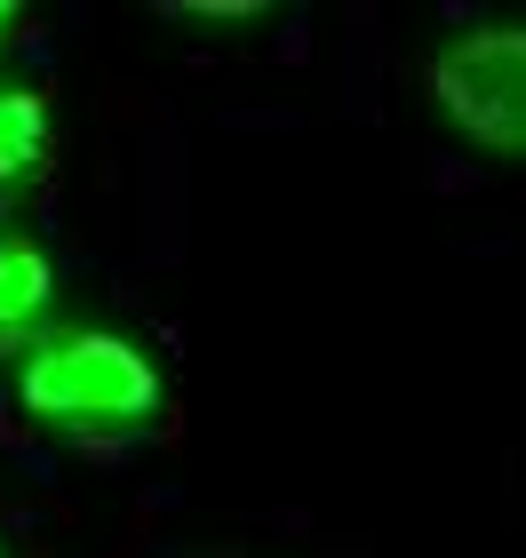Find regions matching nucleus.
<instances>
[{
  "label": "nucleus",
  "mask_w": 526,
  "mask_h": 558,
  "mask_svg": "<svg viewBox=\"0 0 526 558\" xmlns=\"http://www.w3.org/2000/svg\"><path fill=\"white\" fill-rule=\"evenodd\" d=\"M168 399L160 360L120 327H48V336L16 360V408L48 430H144Z\"/></svg>",
  "instance_id": "f257e3e1"
},
{
  "label": "nucleus",
  "mask_w": 526,
  "mask_h": 558,
  "mask_svg": "<svg viewBox=\"0 0 526 558\" xmlns=\"http://www.w3.org/2000/svg\"><path fill=\"white\" fill-rule=\"evenodd\" d=\"M431 105L463 144L526 160V24L487 16L431 48Z\"/></svg>",
  "instance_id": "f03ea898"
},
{
  "label": "nucleus",
  "mask_w": 526,
  "mask_h": 558,
  "mask_svg": "<svg viewBox=\"0 0 526 558\" xmlns=\"http://www.w3.org/2000/svg\"><path fill=\"white\" fill-rule=\"evenodd\" d=\"M48 144H57V120H48V96L33 81H9L0 72V199L24 192L48 168Z\"/></svg>",
  "instance_id": "7ed1b4c3"
},
{
  "label": "nucleus",
  "mask_w": 526,
  "mask_h": 558,
  "mask_svg": "<svg viewBox=\"0 0 526 558\" xmlns=\"http://www.w3.org/2000/svg\"><path fill=\"white\" fill-rule=\"evenodd\" d=\"M57 303V256L33 232H0V343L33 336Z\"/></svg>",
  "instance_id": "20e7f679"
},
{
  "label": "nucleus",
  "mask_w": 526,
  "mask_h": 558,
  "mask_svg": "<svg viewBox=\"0 0 526 558\" xmlns=\"http://www.w3.org/2000/svg\"><path fill=\"white\" fill-rule=\"evenodd\" d=\"M24 33H33V9H24V0H0V48L24 40Z\"/></svg>",
  "instance_id": "39448f33"
},
{
  "label": "nucleus",
  "mask_w": 526,
  "mask_h": 558,
  "mask_svg": "<svg viewBox=\"0 0 526 558\" xmlns=\"http://www.w3.org/2000/svg\"><path fill=\"white\" fill-rule=\"evenodd\" d=\"M0 558H16V550H9V535H0Z\"/></svg>",
  "instance_id": "423d86ee"
}]
</instances>
